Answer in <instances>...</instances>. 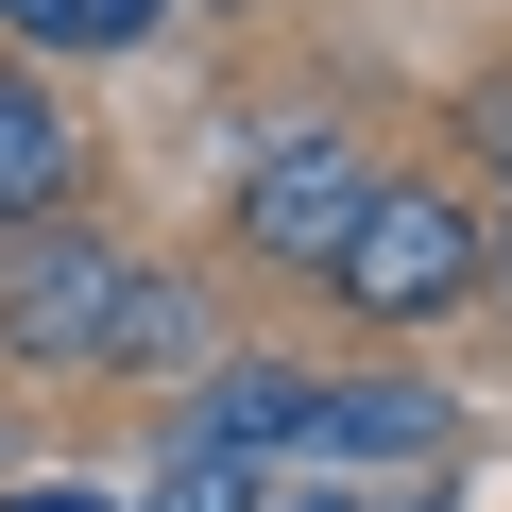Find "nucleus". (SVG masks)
Wrapping results in <instances>:
<instances>
[{
	"label": "nucleus",
	"instance_id": "f03ea898",
	"mask_svg": "<svg viewBox=\"0 0 512 512\" xmlns=\"http://www.w3.org/2000/svg\"><path fill=\"white\" fill-rule=\"evenodd\" d=\"M359 188H376V171H359V137H342V120H274V137H256V171H239V239L325 274L342 222H359Z\"/></svg>",
	"mask_w": 512,
	"mask_h": 512
},
{
	"label": "nucleus",
	"instance_id": "20e7f679",
	"mask_svg": "<svg viewBox=\"0 0 512 512\" xmlns=\"http://www.w3.org/2000/svg\"><path fill=\"white\" fill-rule=\"evenodd\" d=\"M69 171H86V137H69V103H52V86L18 69V52H0V222L35 239V222L69 205Z\"/></svg>",
	"mask_w": 512,
	"mask_h": 512
},
{
	"label": "nucleus",
	"instance_id": "1a4fd4ad",
	"mask_svg": "<svg viewBox=\"0 0 512 512\" xmlns=\"http://www.w3.org/2000/svg\"><path fill=\"white\" fill-rule=\"evenodd\" d=\"M154 512H256V461H222V444H188V461L154 478Z\"/></svg>",
	"mask_w": 512,
	"mask_h": 512
},
{
	"label": "nucleus",
	"instance_id": "7ed1b4c3",
	"mask_svg": "<svg viewBox=\"0 0 512 512\" xmlns=\"http://www.w3.org/2000/svg\"><path fill=\"white\" fill-rule=\"evenodd\" d=\"M120 274H137L120 239H86V222H35V239H18V291H0V342H18V359H103V308H120Z\"/></svg>",
	"mask_w": 512,
	"mask_h": 512
},
{
	"label": "nucleus",
	"instance_id": "39448f33",
	"mask_svg": "<svg viewBox=\"0 0 512 512\" xmlns=\"http://www.w3.org/2000/svg\"><path fill=\"white\" fill-rule=\"evenodd\" d=\"M308 461H444V393L342 376V393H308Z\"/></svg>",
	"mask_w": 512,
	"mask_h": 512
},
{
	"label": "nucleus",
	"instance_id": "9d476101",
	"mask_svg": "<svg viewBox=\"0 0 512 512\" xmlns=\"http://www.w3.org/2000/svg\"><path fill=\"white\" fill-rule=\"evenodd\" d=\"M18 512H103V495H18Z\"/></svg>",
	"mask_w": 512,
	"mask_h": 512
},
{
	"label": "nucleus",
	"instance_id": "9b49d317",
	"mask_svg": "<svg viewBox=\"0 0 512 512\" xmlns=\"http://www.w3.org/2000/svg\"><path fill=\"white\" fill-rule=\"evenodd\" d=\"M495 154H512V120H495ZM495 274H512V239H495Z\"/></svg>",
	"mask_w": 512,
	"mask_h": 512
},
{
	"label": "nucleus",
	"instance_id": "f257e3e1",
	"mask_svg": "<svg viewBox=\"0 0 512 512\" xmlns=\"http://www.w3.org/2000/svg\"><path fill=\"white\" fill-rule=\"evenodd\" d=\"M478 274H495V239H478V205L427 188V171H376L359 222H342V256H325V291H342L359 325H444V308H478Z\"/></svg>",
	"mask_w": 512,
	"mask_h": 512
},
{
	"label": "nucleus",
	"instance_id": "6e6552de",
	"mask_svg": "<svg viewBox=\"0 0 512 512\" xmlns=\"http://www.w3.org/2000/svg\"><path fill=\"white\" fill-rule=\"evenodd\" d=\"M0 18H18L35 52H103V35H154L171 0H0Z\"/></svg>",
	"mask_w": 512,
	"mask_h": 512
},
{
	"label": "nucleus",
	"instance_id": "423d86ee",
	"mask_svg": "<svg viewBox=\"0 0 512 512\" xmlns=\"http://www.w3.org/2000/svg\"><path fill=\"white\" fill-rule=\"evenodd\" d=\"M308 393H325V376H291V359H222V376H205V410H188V444L274 461V444H308Z\"/></svg>",
	"mask_w": 512,
	"mask_h": 512
},
{
	"label": "nucleus",
	"instance_id": "0eeeda50",
	"mask_svg": "<svg viewBox=\"0 0 512 512\" xmlns=\"http://www.w3.org/2000/svg\"><path fill=\"white\" fill-rule=\"evenodd\" d=\"M103 376H205V308H188L171 274H120V308H103Z\"/></svg>",
	"mask_w": 512,
	"mask_h": 512
},
{
	"label": "nucleus",
	"instance_id": "f8f14e48",
	"mask_svg": "<svg viewBox=\"0 0 512 512\" xmlns=\"http://www.w3.org/2000/svg\"><path fill=\"white\" fill-rule=\"evenodd\" d=\"M274 512H342V495H274Z\"/></svg>",
	"mask_w": 512,
	"mask_h": 512
}]
</instances>
